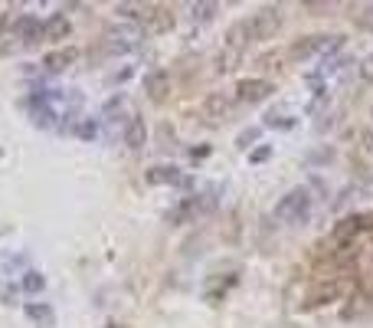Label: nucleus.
<instances>
[{"instance_id":"obj_1","label":"nucleus","mask_w":373,"mask_h":328,"mask_svg":"<svg viewBox=\"0 0 373 328\" xmlns=\"http://www.w3.org/2000/svg\"><path fill=\"white\" fill-rule=\"evenodd\" d=\"M344 40L347 36L344 33H311V36H298L295 43L289 46V56L295 62H305L311 60V56H318V53H334L344 46Z\"/></svg>"},{"instance_id":"obj_2","label":"nucleus","mask_w":373,"mask_h":328,"mask_svg":"<svg viewBox=\"0 0 373 328\" xmlns=\"http://www.w3.org/2000/svg\"><path fill=\"white\" fill-rule=\"evenodd\" d=\"M308 214H311V194L305 187L289 190L275 204V220H282V224H305Z\"/></svg>"},{"instance_id":"obj_3","label":"nucleus","mask_w":373,"mask_h":328,"mask_svg":"<svg viewBox=\"0 0 373 328\" xmlns=\"http://www.w3.org/2000/svg\"><path fill=\"white\" fill-rule=\"evenodd\" d=\"M249 30H252V43H265V40H275V33L282 30V7H262L255 10V17L249 20Z\"/></svg>"},{"instance_id":"obj_4","label":"nucleus","mask_w":373,"mask_h":328,"mask_svg":"<svg viewBox=\"0 0 373 328\" xmlns=\"http://www.w3.org/2000/svg\"><path fill=\"white\" fill-rule=\"evenodd\" d=\"M229 112H233V99H229L226 92H210L200 102V119L206 121V125H223V121L229 119Z\"/></svg>"},{"instance_id":"obj_5","label":"nucleus","mask_w":373,"mask_h":328,"mask_svg":"<svg viewBox=\"0 0 373 328\" xmlns=\"http://www.w3.org/2000/svg\"><path fill=\"white\" fill-rule=\"evenodd\" d=\"M272 92H275V86H272L269 79H243V82L236 86V102L259 105V102H265Z\"/></svg>"},{"instance_id":"obj_6","label":"nucleus","mask_w":373,"mask_h":328,"mask_svg":"<svg viewBox=\"0 0 373 328\" xmlns=\"http://www.w3.org/2000/svg\"><path fill=\"white\" fill-rule=\"evenodd\" d=\"M141 23H145V30L151 36H164L174 30V10L170 7H145V17H141Z\"/></svg>"},{"instance_id":"obj_7","label":"nucleus","mask_w":373,"mask_h":328,"mask_svg":"<svg viewBox=\"0 0 373 328\" xmlns=\"http://www.w3.org/2000/svg\"><path fill=\"white\" fill-rule=\"evenodd\" d=\"M249 43H252V30H249V20H236V23L226 30V40H223V46L243 56Z\"/></svg>"},{"instance_id":"obj_8","label":"nucleus","mask_w":373,"mask_h":328,"mask_svg":"<svg viewBox=\"0 0 373 328\" xmlns=\"http://www.w3.org/2000/svg\"><path fill=\"white\" fill-rule=\"evenodd\" d=\"M147 184H154V187H170V184H180V187H186V177L180 174V168H174V164H157V168H151L147 171Z\"/></svg>"},{"instance_id":"obj_9","label":"nucleus","mask_w":373,"mask_h":328,"mask_svg":"<svg viewBox=\"0 0 373 328\" xmlns=\"http://www.w3.org/2000/svg\"><path fill=\"white\" fill-rule=\"evenodd\" d=\"M145 92H147L151 102H164L167 92H170V72H164V70L147 72V76H145Z\"/></svg>"},{"instance_id":"obj_10","label":"nucleus","mask_w":373,"mask_h":328,"mask_svg":"<svg viewBox=\"0 0 373 328\" xmlns=\"http://www.w3.org/2000/svg\"><path fill=\"white\" fill-rule=\"evenodd\" d=\"M76 60H79V50H76V46H66V50L46 53V56H43V66H46L50 72H60V70H69Z\"/></svg>"},{"instance_id":"obj_11","label":"nucleus","mask_w":373,"mask_h":328,"mask_svg":"<svg viewBox=\"0 0 373 328\" xmlns=\"http://www.w3.org/2000/svg\"><path fill=\"white\" fill-rule=\"evenodd\" d=\"M69 33H72V23H69L66 13H52V17L43 23V36L52 40V43H62Z\"/></svg>"},{"instance_id":"obj_12","label":"nucleus","mask_w":373,"mask_h":328,"mask_svg":"<svg viewBox=\"0 0 373 328\" xmlns=\"http://www.w3.org/2000/svg\"><path fill=\"white\" fill-rule=\"evenodd\" d=\"M145 141H147L145 119H141V115H131V119H128V125H125V145L138 151V148H145Z\"/></svg>"},{"instance_id":"obj_13","label":"nucleus","mask_w":373,"mask_h":328,"mask_svg":"<svg viewBox=\"0 0 373 328\" xmlns=\"http://www.w3.org/2000/svg\"><path fill=\"white\" fill-rule=\"evenodd\" d=\"M105 40H108L111 50H121V53H125V50H135L141 36H138L135 30H108V33H105Z\"/></svg>"},{"instance_id":"obj_14","label":"nucleus","mask_w":373,"mask_h":328,"mask_svg":"<svg viewBox=\"0 0 373 328\" xmlns=\"http://www.w3.org/2000/svg\"><path fill=\"white\" fill-rule=\"evenodd\" d=\"M17 36L23 40L26 46L36 43V40L43 36V23H40L36 17H30V13H26V17H20V20H17Z\"/></svg>"},{"instance_id":"obj_15","label":"nucleus","mask_w":373,"mask_h":328,"mask_svg":"<svg viewBox=\"0 0 373 328\" xmlns=\"http://www.w3.org/2000/svg\"><path fill=\"white\" fill-rule=\"evenodd\" d=\"M364 230V217H344L338 226H334V240H350V236H357Z\"/></svg>"},{"instance_id":"obj_16","label":"nucleus","mask_w":373,"mask_h":328,"mask_svg":"<svg viewBox=\"0 0 373 328\" xmlns=\"http://www.w3.org/2000/svg\"><path fill=\"white\" fill-rule=\"evenodd\" d=\"M190 13H194V20L196 23H210L213 17H216V13H220V4H194V10H190Z\"/></svg>"},{"instance_id":"obj_17","label":"nucleus","mask_w":373,"mask_h":328,"mask_svg":"<svg viewBox=\"0 0 373 328\" xmlns=\"http://www.w3.org/2000/svg\"><path fill=\"white\" fill-rule=\"evenodd\" d=\"M340 295V289H338V283H331V285H321V289H314L311 293V305H324V302H334Z\"/></svg>"},{"instance_id":"obj_18","label":"nucleus","mask_w":373,"mask_h":328,"mask_svg":"<svg viewBox=\"0 0 373 328\" xmlns=\"http://www.w3.org/2000/svg\"><path fill=\"white\" fill-rule=\"evenodd\" d=\"M239 60H243L239 53H233V50H226V46H223V50L216 53V72H229V70H233V66H236Z\"/></svg>"},{"instance_id":"obj_19","label":"nucleus","mask_w":373,"mask_h":328,"mask_svg":"<svg viewBox=\"0 0 373 328\" xmlns=\"http://www.w3.org/2000/svg\"><path fill=\"white\" fill-rule=\"evenodd\" d=\"M115 13H118V17H125V20H135V17H145V7H141V4H118V7H115Z\"/></svg>"},{"instance_id":"obj_20","label":"nucleus","mask_w":373,"mask_h":328,"mask_svg":"<svg viewBox=\"0 0 373 328\" xmlns=\"http://www.w3.org/2000/svg\"><path fill=\"white\" fill-rule=\"evenodd\" d=\"M26 315H30V319H36V322H46V325H52V312L46 309V305H30V309H26Z\"/></svg>"},{"instance_id":"obj_21","label":"nucleus","mask_w":373,"mask_h":328,"mask_svg":"<svg viewBox=\"0 0 373 328\" xmlns=\"http://www.w3.org/2000/svg\"><path fill=\"white\" fill-rule=\"evenodd\" d=\"M357 70H360V79H364L367 86L373 89V53H370V56H364V60H360V66H357Z\"/></svg>"},{"instance_id":"obj_22","label":"nucleus","mask_w":373,"mask_h":328,"mask_svg":"<svg viewBox=\"0 0 373 328\" xmlns=\"http://www.w3.org/2000/svg\"><path fill=\"white\" fill-rule=\"evenodd\" d=\"M43 285H46V279H43L40 273H26V276H23V289H26V293H40Z\"/></svg>"},{"instance_id":"obj_23","label":"nucleus","mask_w":373,"mask_h":328,"mask_svg":"<svg viewBox=\"0 0 373 328\" xmlns=\"http://www.w3.org/2000/svg\"><path fill=\"white\" fill-rule=\"evenodd\" d=\"M357 23H360L364 30H370V33H373V4H367V7L360 10V13H357Z\"/></svg>"},{"instance_id":"obj_24","label":"nucleus","mask_w":373,"mask_h":328,"mask_svg":"<svg viewBox=\"0 0 373 328\" xmlns=\"http://www.w3.org/2000/svg\"><path fill=\"white\" fill-rule=\"evenodd\" d=\"M269 155H272V148H255L252 155H249V161H252V164H262Z\"/></svg>"},{"instance_id":"obj_25","label":"nucleus","mask_w":373,"mask_h":328,"mask_svg":"<svg viewBox=\"0 0 373 328\" xmlns=\"http://www.w3.org/2000/svg\"><path fill=\"white\" fill-rule=\"evenodd\" d=\"M255 138H259V129L243 131V135H239V148H249V141H255Z\"/></svg>"},{"instance_id":"obj_26","label":"nucleus","mask_w":373,"mask_h":328,"mask_svg":"<svg viewBox=\"0 0 373 328\" xmlns=\"http://www.w3.org/2000/svg\"><path fill=\"white\" fill-rule=\"evenodd\" d=\"M360 141H364V151H370L373 155V129H367L364 135H360Z\"/></svg>"},{"instance_id":"obj_27","label":"nucleus","mask_w":373,"mask_h":328,"mask_svg":"<svg viewBox=\"0 0 373 328\" xmlns=\"http://www.w3.org/2000/svg\"><path fill=\"white\" fill-rule=\"evenodd\" d=\"M79 135H82V138H95V125H82V129H79Z\"/></svg>"},{"instance_id":"obj_28","label":"nucleus","mask_w":373,"mask_h":328,"mask_svg":"<svg viewBox=\"0 0 373 328\" xmlns=\"http://www.w3.org/2000/svg\"><path fill=\"white\" fill-rule=\"evenodd\" d=\"M105 328H121V325H105Z\"/></svg>"}]
</instances>
